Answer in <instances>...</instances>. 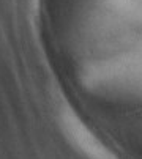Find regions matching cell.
<instances>
[{
    "instance_id": "cell-1",
    "label": "cell",
    "mask_w": 142,
    "mask_h": 159,
    "mask_svg": "<svg viewBox=\"0 0 142 159\" xmlns=\"http://www.w3.org/2000/svg\"><path fill=\"white\" fill-rule=\"evenodd\" d=\"M62 128L68 137V140L73 143L87 159H117L112 151H109L101 140H98L88 131V128L81 123V120L71 110L62 112Z\"/></svg>"
}]
</instances>
